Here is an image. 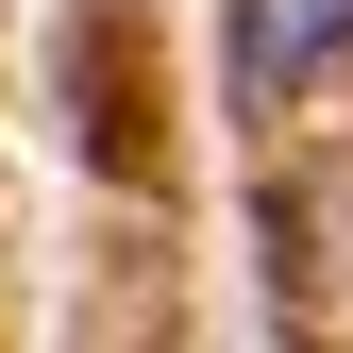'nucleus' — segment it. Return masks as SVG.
<instances>
[{"instance_id":"nucleus-1","label":"nucleus","mask_w":353,"mask_h":353,"mask_svg":"<svg viewBox=\"0 0 353 353\" xmlns=\"http://www.w3.org/2000/svg\"><path fill=\"white\" fill-rule=\"evenodd\" d=\"M320 68H353V0H219V84H236V118H286Z\"/></svg>"}]
</instances>
